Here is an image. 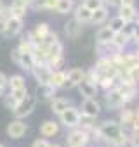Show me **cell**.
I'll list each match as a JSON object with an SVG mask.
<instances>
[{
  "mask_svg": "<svg viewBox=\"0 0 139 147\" xmlns=\"http://www.w3.org/2000/svg\"><path fill=\"white\" fill-rule=\"evenodd\" d=\"M129 133H130V130L122 128V125L118 121H113V119L101 121L97 126H94L91 130V135L96 140H103V142L110 144L111 147H123V145H127Z\"/></svg>",
  "mask_w": 139,
  "mask_h": 147,
  "instance_id": "6da1fadb",
  "label": "cell"
},
{
  "mask_svg": "<svg viewBox=\"0 0 139 147\" xmlns=\"http://www.w3.org/2000/svg\"><path fill=\"white\" fill-rule=\"evenodd\" d=\"M115 88L122 94V97H123L125 102H130L137 95V83L132 78H127V76H122V78L118 76V83H117Z\"/></svg>",
  "mask_w": 139,
  "mask_h": 147,
  "instance_id": "7a4b0ae2",
  "label": "cell"
},
{
  "mask_svg": "<svg viewBox=\"0 0 139 147\" xmlns=\"http://www.w3.org/2000/svg\"><path fill=\"white\" fill-rule=\"evenodd\" d=\"M89 140H91V131H87V130H84L80 126L73 128L66 137L68 147H85L89 144Z\"/></svg>",
  "mask_w": 139,
  "mask_h": 147,
  "instance_id": "3957f363",
  "label": "cell"
},
{
  "mask_svg": "<svg viewBox=\"0 0 139 147\" xmlns=\"http://www.w3.org/2000/svg\"><path fill=\"white\" fill-rule=\"evenodd\" d=\"M35 104H37V99L35 97H30V95H26L23 100H19L11 111H12V114H14V118H19V119H23V118H26V116H30L31 113H33V109H35Z\"/></svg>",
  "mask_w": 139,
  "mask_h": 147,
  "instance_id": "277c9868",
  "label": "cell"
},
{
  "mask_svg": "<svg viewBox=\"0 0 139 147\" xmlns=\"http://www.w3.org/2000/svg\"><path fill=\"white\" fill-rule=\"evenodd\" d=\"M59 119L66 128H77L78 121H80V111L77 107H73V106H70L59 114Z\"/></svg>",
  "mask_w": 139,
  "mask_h": 147,
  "instance_id": "5b68a950",
  "label": "cell"
},
{
  "mask_svg": "<svg viewBox=\"0 0 139 147\" xmlns=\"http://www.w3.org/2000/svg\"><path fill=\"white\" fill-rule=\"evenodd\" d=\"M104 104H106L108 109L117 111V109H122L127 102L123 100L122 94H120L117 88H110V90H106V94H104Z\"/></svg>",
  "mask_w": 139,
  "mask_h": 147,
  "instance_id": "8992f818",
  "label": "cell"
},
{
  "mask_svg": "<svg viewBox=\"0 0 139 147\" xmlns=\"http://www.w3.org/2000/svg\"><path fill=\"white\" fill-rule=\"evenodd\" d=\"M21 31H23V19L21 18L7 16L4 19V35H7V36H18Z\"/></svg>",
  "mask_w": 139,
  "mask_h": 147,
  "instance_id": "52a82bcc",
  "label": "cell"
},
{
  "mask_svg": "<svg viewBox=\"0 0 139 147\" xmlns=\"http://www.w3.org/2000/svg\"><path fill=\"white\" fill-rule=\"evenodd\" d=\"M85 78V71L82 67H73L66 73V80H64V85L63 88H73V87H78V83Z\"/></svg>",
  "mask_w": 139,
  "mask_h": 147,
  "instance_id": "ba28073f",
  "label": "cell"
},
{
  "mask_svg": "<svg viewBox=\"0 0 139 147\" xmlns=\"http://www.w3.org/2000/svg\"><path fill=\"white\" fill-rule=\"evenodd\" d=\"M26 131H28V125H26L23 119H19V118L12 119V121L7 125V135H9L11 138H21V137L26 135Z\"/></svg>",
  "mask_w": 139,
  "mask_h": 147,
  "instance_id": "9c48e42d",
  "label": "cell"
},
{
  "mask_svg": "<svg viewBox=\"0 0 139 147\" xmlns=\"http://www.w3.org/2000/svg\"><path fill=\"white\" fill-rule=\"evenodd\" d=\"M31 73H33L37 83L44 85V83H49L50 75H52V69L49 67V64H35L33 69H31Z\"/></svg>",
  "mask_w": 139,
  "mask_h": 147,
  "instance_id": "30bf717a",
  "label": "cell"
},
{
  "mask_svg": "<svg viewBox=\"0 0 139 147\" xmlns=\"http://www.w3.org/2000/svg\"><path fill=\"white\" fill-rule=\"evenodd\" d=\"M30 7V0H12V4L9 5L7 12L9 16H14V18H25L26 16V11Z\"/></svg>",
  "mask_w": 139,
  "mask_h": 147,
  "instance_id": "8fae6325",
  "label": "cell"
},
{
  "mask_svg": "<svg viewBox=\"0 0 139 147\" xmlns=\"http://www.w3.org/2000/svg\"><path fill=\"white\" fill-rule=\"evenodd\" d=\"M82 30H84L82 23H78L75 18L64 23V33H66V36H68L70 40H77V38L82 35Z\"/></svg>",
  "mask_w": 139,
  "mask_h": 147,
  "instance_id": "7c38bea8",
  "label": "cell"
},
{
  "mask_svg": "<svg viewBox=\"0 0 139 147\" xmlns=\"http://www.w3.org/2000/svg\"><path fill=\"white\" fill-rule=\"evenodd\" d=\"M80 109H82V111H80L82 114H87V116H92V118H97V114L101 113V106H99V102L96 100V97H94V99H84Z\"/></svg>",
  "mask_w": 139,
  "mask_h": 147,
  "instance_id": "4fadbf2b",
  "label": "cell"
},
{
  "mask_svg": "<svg viewBox=\"0 0 139 147\" xmlns=\"http://www.w3.org/2000/svg\"><path fill=\"white\" fill-rule=\"evenodd\" d=\"M118 16L129 24V23H134L136 18H137V9L134 4H122L118 7Z\"/></svg>",
  "mask_w": 139,
  "mask_h": 147,
  "instance_id": "5bb4252c",
  "label": "cell"
},
{
  "mask_svg": "<svg viewBox=\"0 0 139 147\" xmlns=\"http://www.w3.org/2000/svg\"><path fill=\"white\" fill-rule=\"evenodd\" d=\"M56 87H52L50 83H44V85H38L37 90H35V99L37 100H50L54 99L56 95Z\"/></svg>",
  "mask_w": 139,
  "mask_h": 147,
  "instance_id": "9a60e30c",
  "label": "cell"
},
{
  "mask_svg": "<svg viewBox=\"0 0 139 147\" xmlns=\"http://www.w3.org/2000/svg\"><path fill=\"white\" fill-rule=\"evenodd\" d=\"M78 92L84 99H94L97 95V85H94L92 82H89L87 78H84L78 83Z\"/></svg>",
  "mask_w": 139,
  "mask_h": 147,
  "instance_id": "2e32d148",
  "label": "cell"
},
{
  "mask_svg": "<svg viewBox=\"0 0 139 147\" xmlns=\"http://www.w3.org/2000/svg\"><path fill=\"white\" fill-rule=\"evenodd\" d=\"M73 18H75L78 23H82V24H85V23H91L92 11H91V9H87L84 4H80V5L73 7Z\"/></svg>",
  "mask_w": 139,
  "mask_h": 147,
  "instance_id": "e0dca14e",
  "label": "cell"
},
{
  "mask_svg": "<svg viewBox=\"0 0 139 147\" xmlns=\"http://www.w3.org/2000/svg\"><path fill=\"white\" fill-rule=\"evenodd\" d=\"M40 133H42V137H45V138L57 135V133H59V125H57V121H54V119L44 121V123L40 125Z\"/></svg>",
  "mask_w": 139,
  "mask_h": 147,
  "instance_id": "ac0fdd59",
  "label": "cell"
},
{
  "mask_svg": "<svg viewBox=\"0 0 139 147\" xmlns=\"http://www.w3.org/2000/svg\"><path fill=\"white\" fill-rule=\"evenodd\" d=\"M18 66L25 71H31L35 66V57H33V50L31 52H19V61Z\"/></svg>",
  "mask_w": 139,
  "mask_h": 147,
  "instance_id": "d6986e66",
  "label": "cell"
},
{
  "mask_svg": "<svg viewBox=\"0 0 139 147\" xmlns=\"http://www.w3.org/2000/svg\"><path fill=\"white\" fill-rule=\"evenodd\" d=\"M113 35H115V31H113L110 26H103V28H99L97 33H96V42H97V43H111Z\"/></svg>",
  "mask_w": 139,
  "mask_h": 147,
  "instance_id": "ffe728a7",
  "label": "cell"
},
{
  "mask_svg": "<svg viewBox=\"0 0 139 147\" xmlns=\"http://www.w3.org/2000/svg\"><path fill=\"white\" fill-rule=\"evenodd\" d=\"M72 106V102H70L68 99H64V97H56V99H52V104H50V111L54 113V114H61L66 107H70Z\"/></svg>",
  "mask_w": 139,
  "mask_h": 147,
  "instance_id": "44dd1931",
  "label": "cell"
},
{
  "mask_svg": "<svg viewBox=\"0 0 139 147\" xmlns=\"http://www.w3.org/2000/svg\"><path fill=\"white\" fill-rule=\"evenodd\" d=\"M108 16H110V11H108L106 5H103V7H99V9H96V11L92 12L91 23H92V24H103V23L108 19Z\"/></svg>",
  "mask_w": 139,
  "mask_h": 147,
  "instance_id": "7402d4cb",
  "label": "cell"
},
{
  "mask_svg": "<svg viewBox=\"0 0 139 147\" xmlns=\"http://www.w3.org/2000/svg\"><path fill=\"white\" fill-rule=\"evenodd\" d=\"M64 80H66V73L61 71V69H52V75H50V80L49 83L56 88H63L64 85Z\"/></svg>",
  "mask_w": 139,
  "mask_h": 147,
  "instance_id": "603a6c76",
  "label": "cell"
},
{
  "mask_svg": "<svg viewBox=\"0 0 139 147\" xmlns=\"http://www.w3.org/2000/svg\"><path fill=\"white\" fill-rule=\"evenodd\" d=\"M134 118H136V114H134L132 109H123V111L120 113V121H118V123L122 125V128L130 130V125H132Z\"/></svg>",
  "mask_w": 139,
  "mask_h": 147,
  "instance_id": "cb8c5ba5",
  "label": "cell"
},
{
  "mask_svg": "<svg viewBox=\"0 0 139 147\" xmlns=\"http://www.w3.org/2000/svg\"><path fill=\"white\" fill-rule=\"evenodd\" d=\"M73 7H75L73 0H59L57 5L54 7V11H56L57 14H68V12L73 11Z\"/></svg>",
  "mask_w": 139,
  "mask_h": 147,
  "instance_id": "d4e9b609",
  "label": "cell"
},
{
  "mask_svg": "<svg viewBox=\"0 0 139 147\" xmlns=\"http://www.w3.org/2000/svg\"><path fill=\"white\" fill-rule=\"evenodd\" d=\"M7 85H9V88H11V90H18V88L26 87V80H25L21 75H14V76H11V78H9Z\"/></svg>",
  "mask_w": 139,
  "mask_h": 147,
  "instance_id": "484cf974",
  "label": "cell"
},
{
  "mask_svg": "<svg viewBox=\"0 0 139 147\" xmlns=\"http://www.w3.org/2000/svg\"><path fill=\"white\" fill-rule=\"evenodd\" d=\"M94 121H96V118H92V116H87V114H82L80 113V121H78V126L80 128H84V130H87V131H91L96 125H94Z\"/></svg>",
  "mask_w": 139,
  "mask_h": 147,
  "instance_id": "4316f807",
  "label": "cell"
},
{
  "mask_svg": "<svg viewBox=\"0 0 139 147\" xmlns=\"http://www.w3.org/2000/svg\"><path fill=\"white\" fill-rule=\"evenodd\" d=\"M26 95H28V88H26V87H23V88H18V90H11V94H9V97L14 100V106H16L19 100H23Z\"/></svg>",
  "mask_w": 139,
  "mask_h": 147,
  "instance_id": "83f0119b",
  "label": "cell"
},
{
  "mask_svg": "<svg viewBox=\"0 0 139 147\" xmlns=\"http://www.w3.org/2000/svg\"><path fill=\"white\" fill-rule=\"evenodd\" d=\"M108 26H110V28H111V30L117 33V31H122V30L127 26V23H125V21H123L120 16H117V18H113V19L110 21V24H108Z\"/></svg>",
  "mask_w": 139,
  "mask_h": 147,
  "instance_id": "f1b7e54d",
  "label": "cell"
},
{
  "mask_svg": "<svg viewBox=\"0 0 139 147\" xmlns=\"http://www.w3.org/2000/svg\"><path fill=\"white\" fill-rule=\"evenodd\" d=\"M84 5L94 12L96 9H99V7H103V5H104V0H84Z\"/></svg>",
  "mask_w": 139,
  "mask_h": 147,
  "instance_id": "f546056e",
  "label": "cell"
},
{
  "mask_svg": "<svg viewBox=\"0 0 139 147\" xmlns=\"http://www.w3.org/2000/svg\"><path fill=\"white\" fill-rule=\"evenodd\" d=\"M127 144H130V147H139V130H130Z\"/></svg>",
  "mask_w": 139,
  "mask_h": 147,
  "instance_id": "4dcf8cb0",
  "label": "cell"
},
{
  "mask_svg": "<svg viewBox=\"0 0 139 147\" xmlns=\"http://www.w3.org/2000/svg\"><path fill=\"white\" fill-rule=\"evenodd\" d=\"M45 4L47 0H30V7L35 11H45Z\"/></svg>",
  "mask_w": 139,
  "mask_h": 147,
  "instance_id": "1f68e13d",
  "label": "cell"
},
{
  "mask_svg": "<svg viewBox=\"0 0 139 147\" xmlns=\"http://www.w3.org/2000/svg\"><path fill=\"white\" fill-rule=\"evenodd\" d=\"M50 145V142H49V138H37L35 142H33V145L31 147H49Z\"/></svg>",
  "mask_w": 139,
  "mask_h": 147,
  "instance_id": "d6a6232c",
  "label": "cell"
},
{
  "mask_svg": "<svg viewBox=\"0 0 139 147\" xmlns=\"http://www.w3.org/2000/svg\"><path fill=\"white\" fill-rule=\"evenodd\" d=\"M130 26H132V40L139 38V21H136L134 24L130 23Z\"/></svg>",
  "mask_w": 139,
  "mask_h": 147,
  "instance_id": "836d02e7",
  "label": "cell"
},
{
  "mask_svg": "<svg viewBox=\"0 0 139 147\" xmlns=\"http://www.w3.org/2000/svg\"><path fill=\"white\" fill-rule=\"evenodd\" d=\"M129 75H130V78H132L136 83H139V64H137V66H136L130 73H129Z\"/></svg>",
  "mask_w": 139,
  "mask_h": 147,
  "instance_id": "e575fe53",
  "label": "cell"
},
{
  "mask_svg": "<svg viewBox=\"0 0 139 147\" xmlns=\"http://www.w3.org/2000/svg\"><path fill=\"white\" fill-rule=\"evenodd\" d=\"M104 5H108V7H120L122 0H104Z\"/></svg>",
  "mask_w": 139,
  "mask_h": 147,
  "instance_id": "d590c367",
  "label": "cell"
},
{
  "mask_svg": "<svg viewBox=\"0 0 139 147\" xmlns=\"http://www.w3.org/2000/svg\"><path fill=\"white\" fill-rule=\"evenodd\" d=\"M59 0H47V4H45V11H54V7L57 5Z\"/></svg>",
  "mask_w": 139,
  "mask_h": 147,
  "instance_id": "8d00e7d4",
  "label": "cell"
},
{
  "mask_svg": "<svg viewBox=\"0 0 139 147\" xmlns=\"http://www.w3.org/2000/svg\"><path fill=\"white\" fill-rule=\"evenodd\" d=\"M7 82H9V78L4 75V73H0V88H5L7 87Z\"/></svg>",
  "mask_w": 139,
  "mask_h": 147,
  "instance_id": "74e56055",
  "label": "cell"
},
{
  "mask_svg": "<svg viewBox=\"0 0 139 147\" xmlns=\"http://www.w3.org/2000/svg\"><path fill=\"white\" fill-rule=\"evenodd\" d=\"M5 12H7L5 11V4H4V0H0V18H2Z\"/></svg>",
  "mask_w": 139,
  "mask_h": 147,
  "instance_id": "f35d334b",
  "label": "cell"
},
{
  "mask_svg": "<svg viewBox=\"0 0 139 147\" xmlns=\"http://www.w3.org/2000/svg\"><path fill=\"white\" fill-rule=\"evenodd\" d=\"M0 33H4V19H0Z\"/></svg>",
  "mask_w": 139,
  "mask_h": 147,
  "instance_id": "ab89813d",
  "label": "cell"
},
{
  "mask_svg": "<svg viewBox=\"0 0 139 147\" xmlns=\"http://www.w3.org/2000/svg\"><path fill=\"white\" fill-rule=\"evenodd\" d=\"M122 4H134V0H122Z\"/></svg>",
  "mask_w": 139,
  "mask_h": 147,
  "instance_id": "60d3db41",
  "label": "cell"
},
{
  "mask_svg": "<svg viewBox=\"0 0 139 147\" xmlns=\"http://www.w3.org/2000/svg\"><path fill=\"white\" fill-rule=\"evenodd\" d=\"M134 42H136V49H137V50H139V38H136V40H134Z\"/></svg>",
  "mask_w": 139,
  "mask_h": 147,
  "instance_id": "b9f144b4",
  "label": "cell"
},
{
  "mask_svg": "<svg viewBox=\"0 0 139 147\" xmlns=\"http://www.w3.org/2000/svg\"><path fill=\"white\" fill-rule=\"evenodd\" d=\"M134 114H136V118H139V107H137V109L134 111Z\"/></svg>",
  "mask_w": 139,
  "mask_h": 147,
  "instance_id": "7bdbcfd3",
  "label": "cell"
},
{
  "mask_svg": "<svg viewBox=\"0 0 139 147\" xmlns=\"http://www.w3.org/2000/svg\"><path fill=\"white\" fill-rule=\"evenodd\" d=\"M49 147H61V145H59V144H50Z\"/></svg>",
  "mask_w": 139,
  "mask_h": 147,
  "instance_id": "ee69618b",
  "label": "cell"
},
{
  "mask_svg": "<svg viewBox=\"0 0 139 147\" xmlns=\"http://www.w3.org/2000/svg\"><path fill=\"white\" fill-rule=\"evenodd\" d=\"M4 95V88H0V97H2Z\"/></svg>",
  "mask_w": 139,
  "mask_h": 147,
  "instance_id": "f6af8a7d",
  "label": "cell"
},
{
  "mask_svg": "<svg viewBox=\"0 0 139 147\" xmlns=\"http://www.w3.org/2000/svg\"><path fill=\"white\" fill-rule=\"evenodd\" d=\"M0 147H5V145H4V144H0Z\"/></svg>",
  "mask_w": 139,
  "mask_h": 147,
  "instance_id": "bcb514c9",
  "label": "cell"
}]
</instances>
